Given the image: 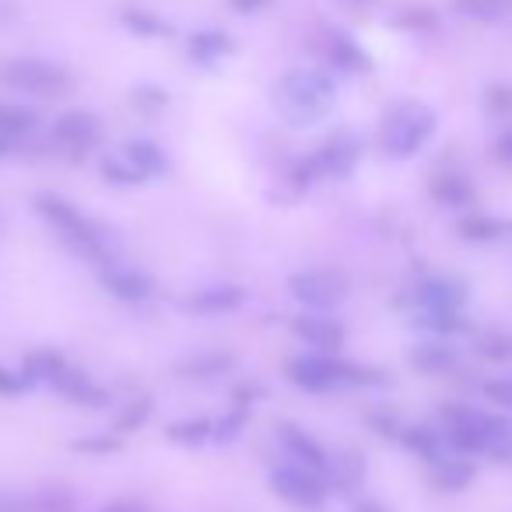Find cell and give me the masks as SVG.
Instances as JSON below:
<instances>
[{"instance_id": "1", "label": "cell", "mask_w": 512, "mask_h": 512, "mask_svg": "<svg viewBox=\"0 0 512 512\" xmlns=\"http://www.w3.org/2000/svg\"><path fill=\"white\" fill-rule=\"evenodd\" d=\"M334 102H337L334 78L327 71H316V67L288 71L274 85V106H278V113L292 127H316L334 109Z\"/></svg>"}, {"instance_id": "2", "label": "cell", "mask_w": 512, "mask_h": 512, "mask_svg": "<svg viewBox=\"0 0 512 512\" xmlns=\"http://www.w3.org/2000/svg\"><path fill=\"white\" fill-rule=\"evenodd\" d=\"M36 211L50 221L60 232V239L74 249V253L88 256L99 267L113 264V232L99 221L85 218L74 204H67L64 197H53V193H39L36 197Z\"/></svg>"}, {"instance_id": "3", "label": "cell", "mask_w": 512, "mask_h": 512, "mask_svg": "<svg viewBox=\"0 0 512 512\" xmlns=\"http://www.w3.org/2000/svg\"><path fill=\"white\" fill-rule=\"evenodd\" d=\"M435 127H439V120H435L432 106L418 99L393 102L379 123V148L390 158H411L432 141Z\"/></svg>"}, {"instance_id": "4", "label": "cell", "mask_w": 512, "mask_h": 512, "mask_svg": "<svg viewBox=\"0 0 512 512\" xmlns=\"http://www.w3.org/2000/svg\"><path fill=\"white\" fill-rule=\"evenodd\" d=\"M0 85H8L25 95H39V99H60V95L71 92L74 78L67 67L53 64V60L18 57L8 60V64H0Z\"/></svg>"}, {"instance_id": "5", "label": "cell", "mask_w": 512, "mask_h": 512, "mask_svg": "<svg viewBox=\"0 0 512 512\" xmlns=\"http://www.w3.org/2000/svg\"><path fill=\"white\" fill-rule=\"evenodd\" d=\"M292 295L309 309H334L348 299V278L344 271H299L288 278Z\"/></svg>"}, {"instance_id": "6", "label": "cell", "mask_w": 512, "mask_h": 512, "mask_svg": "<svg viewBox=\"0 0 512 512\" xmlns=\"http://www.w3.org/2000/svg\"><path fill=\"white\" fill-rule=\"evenodd\" d=\"M271 488L278 491L285 502L306 505V509L320 505L323 498L330 495V484L320 477V470L306 467V463H285V467H278L271 474Z\"/></svg>"}, {"instance_id": "7", "label": "cell", "mask_w": 512, "mask_h": 512, "mask_svg": "<svg viewBox=\"0 0 512 512\" xmlns=\"http://www.w3.org/2000/svg\"><path fill=\"white\" fill-rule=\"evenodd\" d=\"M362 137L355 130H337L323 141V148L313 155V165H316V176H330V179H348L355 172V165L362 162Z\"/></svg>"}, {"instance_id": "8", "label": "cell", "mask_w": 512, "mask_h": 512, "mask_svg": "<svg viewBox=\"0 0 512 512\" xmlns=\"http://www.w3.org/2000/svg\"><path fill=\"white\" fill-rule=\"evenodd\" d=\"M99 137H102V123H99V116L88 113V109H71V113H64L53 123V141L71 158L88 155V151L99 144Z\"/></svg>"}, {"instance_id": "9", "label": "cell", "mask_w": 512, "mask_h": 512, "mask_svg": "<svg viewBox=\"0 0 512 512\" xmlns=\"http://www.w3.org/2000/svg\"><path fill=\"white\" fill-rule=\"evenodd\" d=\"M99 281H102V288H106L109 295H116V299H123V302H144L151 292H155V281H151L148 274L137 271V267L116 264V260L102 267Z\"/></svg>"}, {"instance_id": "10", "label": "cell", "mask_w": 512, "mask_h": 512, "mask_svg": "<svg viewBox=\"0 0 512 512\" xmlns=\"http://www.w3.org/2000/svg\"><path fill=\"white\" fill-rule=\"evenodd\" d=\"M292 334L299 337V341H306L309 348L323 351V355H330V351H337L344 344L341 320H334V316H320V313L295 316V320H292Z\"/></svg>"}, {"instance_id": "11", "label": "cell", "mask_w": 512, "mask_h": 512, "mask_svg": "<svg viewBox=\"0 0 512 512\" xmlns=\"http://www.w3.org/2000/svg\"><path fill=\"white\" fill-rule=\"evenodd\" d=\"M288 379L302 390H330L337 379V358H327V355H302V358H292L288 362Z\"/></svg>"}, {"instance_id": "12", "label": "cell", "mask_w": 512, "mask_h": 512, "mask_svg": "<svg viewBox=\"0 0 512 512\" xmlns=\"http://www.w3.org/2000/svg\"><path fill=\"white\" fill-rule=\"evenodd\" d=\"M414 295H418L421 309H453V313H463V306H467V285L456 278H446V274L425 278Z\"/></svg>"}, {"instance_id": "13", "label": "cell", "mask_w": 512, "mask_h": 512, "mask_svg": "<svg viewBox=\"0 0 512 512\" xmlns=\"http://www.w3.org/2000/svg\"><path fill=\"white\" fill-rule=\"evenodd\" d=\"M186 50H190L193 64L214 67V64H221V60L235 53V39L228 36V32H221V29H200V32H193V36H190V46H186Z\"/></svg>"}, {"instance_id": "14", "label": "cell", "mask_w": 512, "mask_h": 512, "mask_svg": "<svg viewBox=\"0 0 512 512\" xmlns=\"http://www.w3.org/2000/svg\"><path fill=\"white\" fill-rule=\"evenodd\" d=\"M411 365L425 376H446L460 365V355H456L453 344L446 341H425L418 348H411Z\"/></svg>"}, {"instance_id": "15", "label": "cell", "mask_w": 512, "mask_h": 512, "mask_svg": "<svg viewBox=\"0 0 512 512\" xmlns=\"http://www.w3.org/2000/svg\"><path fill=\"white\" fill-rule=\"evenodd\" d=\"M474 477H477L474 460H467L463 453L439 456V460L432 463V481H435V488H442V491H463V488H470V481H474Z\"/></svg>"}, {"instance_id": "16", "label": "cell", "mask_w": 512, "mask_h": 512, "mask_svg": "<svg viewBox=\"0 0 512 512\" xmlns=\"http://www.w3.org/2000/svg\"><path fill=\"white\" fill-rule=\"evenodd\" d=\"M481 456L495 463H512V418L509 414H484Z\"/></svg>"}, {"instance_id": "17", "label": "cell", "mask_w": 512, "mask_h": 512, "mask_svg": "<svg viewBox=\"0 0 512 512\" xmlns=\"http://www.w3.org/2000/svg\"><path fill=\"white\" fill-rule=\"evenodd\" d=\"M281 442H285V449L295 456L299 463H306V467H316V470H327V449L320 446V442L313 439V435H306L299 425H281Z\"/></svg>"}, {"instance_id": "18", "label": "cell", "mask_w": 512, "mask_h": 512, "mask_svg": "<svg viewBox=\"0 0 512 512\" xmlns=\"http://www.w3.org/2000/svg\"><path fill=\"white\" fill-rule=\"evenodd\" d=\"M246 292L235 285H221V288H207V292H197L183 302V309L190 313H232V309L242 306Z\"/></svg>"}, {"instance_id": "19", "label": "cell", "mask_w": 512, "mask_h": 512, "mask_svg": "<svg viewBox=\"0 0 512 512\" xmlns=\"http://www.w3.org/2000/svg\"><path fill=\"white\" fill-rule=\"evenodd\" d=\"M327 60L334 67H341V71H369L372 67V57L365 53V46L355 43L351 36H344V32H334V36H330Z\"/></svg>"}, {"instance_id": "20", "label": "cell", "mask_w": 512, "mask_h": 512, "mask_svg": "<svg viewBox=\"0 0 512 512\" xmlns=\"http://www.w3.org/2000/svg\"><path fill=\"white\" fill-rule=\"evenodd\" d=\"M123 158H127L144 179L162 176V172L169 169V158H165V151L158 148L155 141H127L123 144Z\"/></svg>"}, {"instance_id": "21", "label": "cell", "mask_w": 512, "mask_h": 512, "mask_svg": "<svg viewBox=\"0 0 512 512\" xmlns=\"http://www.w3.org/2000/svg\"><path fill=\"white\" fill-rule=\"evenodd\" d=\"M400 442H404L414 456H421V460H428V463H435L439 456H446V446H449L446 435L435 432V428H428V425L404 428V432H400Z\"/></svg>"}, {"instance_id": "22", "label": "cell", "mask_w": 512, "mask_h": 512, "mask_svg": "<svg viewBox=\"0 0 512 512\" xmlns=\"http://www.w3.org/2000/svg\"><path fill=\"white\" fill-rule=\"evenodd\" d=\"M453 11L470 22L498 25L512 18V0H453Z\"/></svg>"}, {"instance_id": "23", "label": "cell", "mask_w": 512, "mask_h": 512, "mask_svg": "<svg viewBox=\"0 0 512 512\" xmlns=\"http://www.w3.org/2000/svg\"><path fill=\"white\" fill-rule=\"evenodd\" d=\"M120 22L127 25V32H134V36H141V39L172 36V25L165 22L162 15H155V11H148V8H134V4L120 11Z\"/></svg>"}, {"instance_id": "24", "label": "cell", "mask_w": 512, "mask_h": 512, "mask_svg": "<svg viewBox=\"0 0 512 512\" xmlns=\"http://www.w3.org/2000/svg\"><path fill=\"white\" fill-rule=\"evenodd\" d=\"M327 470H330V488H337V491H355L358 484H362V477H365V460L358 453H341V456H334V460H327Z\"/></svg>"}, {"instance_id": "25", "label": "cell", "mask_w": 512, "mask_h": 512, "mask_svg": "<svg viewBox=\"0 0 512 512\" xmlns=\"http://www.w3.org/2000/svg\"><path fill=\"white\" fill-rule=\"evenodd\" d=\"M39 123V113L29 106H18V102H0V134L15 141V137L32 134Z\"/></svg>"}, {"instance_id": "26", "label": "cell", "mask_w": 512, "mask_h": 512, "mask_svg": "<svg viewBox=\"0 0 512 512\" xmlns=\"http://www.w3.org/2000/svg\"><path fill=\"white\" fill-rule=\"evenodd\" d=\"M432 197L439 200L442 207H470L474 204V186L463 176H435Z\"/></svg>"}, {"instance_id": "27", "label": "cell", "mask_w": 512, "mask_h": 512, "mask_svg": "<svg viewBox=\"0 0 512 512\" xmlns=\"http://www.w3.org/2000/svg\"><path fill=\"white\" fill-rule=\"evenodd\" d=\"M29 509L32 512H74L78 509V498H74V491L64 488V484H46V488H39L36 495L29 498Z\"/></svg>"}, {"instance_id": "28", "label": "cell", "mask_w": 512, "mask_h": 512, "mask_svg": "<svg viewBox=\"0 0 512 512\" xmlns=\"http://www.w3.org/2000/svg\"><path fill=\"white\" fill-rule=\"evenodd\" d=\"M64 369H67V362L57 351H36V355L25 358L22 376L29 379V383H53Z\"/></svg>"}, {"instance_id": "29", "label": "cell", "mask_w": 512, "mask_h": 512, "mask_svg": "<svg viewBox=\"0 0 512 512\" xmlns=\"http://www.w3.org/2000/svg\"><path fill=\"white\" fill-rule=\"evenodd\" d=\"M456 228H460V235L467 242H495V239H502V232H505L502 221L491 218V214H463Z\"/></svg>"}, {"instance_id": "30", "label": "cell", "mask_w": 512, "mask_h": 512, "mask_svg": "<svg viewBox=\"0 0 512 512\" xmlns=\"http://www.w3.org/2000/svg\"><path fill=\"white\" fill-rule=\"evenodd\" d=\"M477 355L488 362H509L512 358V334L502 327H488L477 334Z\"/></svg>"}, {"instance_id": "31", "label": "cell", "mask_w": 512, "mask_h": 512, "mask_svg": "<svg viewBox=\"0 0 512 512\" xmlns=\"http://www.w3.org/2000/svg\"><path fill=\"white\" fill-rule=\"evenodd\" d=\"M418 323L442 337H453V334H463V330H467V316L453 313V309H421Z\"/></svg>"}, {"instance_id": "32", "label": "cell", "mask_w": 512, "mask_h": 512, "mask_svg": "<svg viewBox=\"0 0 512 512\" xmlns=\"http://www.w3.org/2000/svg\"><path fill=\"white\" fill-rule=\"evenodd\" d=\"M165 435H169L172 442H179V446H200L204 439H214V421H176V425L165 428Z\"/></svg>"}, {"instance_id": "33", "label": "cell", "mask_w": 512, "mask_h": 512, "mask_svg": "<svg viewBox=\"0 0 512 512\" xmlns=\"http://www.w3.org/2000/svg\"><path fill=\"white\" fill-rule=\"evenodd\" d=\"M102 176L109 179V183H116V186H134V183H144V176L134 169V165L127 162L123 155H116V158H102Z\"/></svg>"}, {"instance_id": "34", "label": "cell", "mask_w": 512, "mask_h": 512, "mask_svg": "<svg viewBox=\"0 0 512 512\" xmlns=\"http://www.w3.org/2000/svg\"><path fill=\"white\" fill-rule=\"evenodd\" d=\"M228 365H232V355H200V358H193V362L179 365V372H186V376H197V379H207V376H221Z\"/></svg>"}, {"instance_id": "35", "label": "cell", "mask_w": 512, "mask_h": 512, "mask_svg": "<svg viewBox=\"0 0 512 512\" xmlns=\"http://www.w3.org/2000/svg\"><path fill=\"white\" fill-rule=\"evenodd\" d=\"M148 418H151V400L141 397V400H134V404L120 414V418H116V432H120V435L134 432V428H141Z\"/></svg>"}, {"instance_id": "36", "label": "cell", "mask_w": 512, "mask_h": 512, "mask_svg": "<svg viewBox=\"0 0 512 512\" xmlns=\"http://www.w3.org/2000/svg\"><path fill=\"white\" fill-rule=\"evenodd\" d=\"M484 400L495 407H502V411H512V376H495L488 379V383L481 386Z\"/></svg>"}, {"instance_id": "37", "label": "cell", "mask_w": 512, "mask_h": 512, "mask_svg": "<svg viewBox=\"0 0 512 512\" xmlns=\"http://www.w3.org/2000/svg\"><path fill=\"white\" fill-rule=\"evenodd\" d=\"M242 428H246V407L235 404L232 414H225L221 421H214V439H218V442H235Z\"/></svg>"}, {"instance_id": "38", "label": "cell", "mask_w": 512, "mask_h": 512, "mask_svg": "<svg viewBox=\"0 0 512 512\" xmlns=\"http://www.w3.org/2000/svg\"><path fill=\"white\" fill-rule=\"evenodd\" d=\"M134 106L144 109V113H158V109L169 106V92H162V88H155V85H141V88H134Z\"/></svg>"}, {"instance_id": "39", "label": "cell", "mask_w": 512, "mask_h": 512, "mask_svg": "<svg viewBox=\"0 0 512 512\" xmlns=\"http://www.w3.org/2000/svg\"><path fill=\"white\" fill-rule=\"evenodd\" d=\"M29 379L22 376V372H8L4 369V365H0V393H4V397H15V393H22V390H29Z\"/></svg>"}, {"instance_id": "40", "label": "cell", "mask_w": 512, "mask_h": 512, "mask_svg": "<svg viewBox=\"0 0 512 512\" xmlns=\"http://www.w3.org/2000/svg\"><path fill=\"white\" fill-rule=\"evenodd\" d=\"M74 449H78V453H116V449H120V439H78L74 442Z\"/></svg>"}, {"instance_id": "41", "label": "cell", "mask_w": 512, "mask_h": 512, "mask_svg": "<svg viewBox=\"0 0 512 512\" xmlns=\"http://www.w3.org/2000/svg\"><path fill=\"white\" fill-rule=\"evenodd\" d=\"M274 0H228V8L235 11V15H256V11H267Z\"/></svg>"}, {"instance_id": "42", "label": "cell", "mask_w": 512, "mask_h": 512, "mask_svg": "<svg viewBox=\"0 0 512 512\" xmlns=\"http://www.w3.org/2000/svg\"><path fill=\"white\" fill-rule=\"evenodd\" d=\"M488 106L495 109V113H512V92H509V88H491Z\"/></svg>"}, {"instance_id": "43", "label": "cell", "mask_w": 512, "mask_h": 512, "mask_svg": "<svg viewBox=\"0 0 512 512\" xmlns=\"http://www.w3.org/2000/svg\"><path fill=\"white\" fill-rule=\"evenodd\" d=\"M0 512H32V509H29V502H22L18 495L0 491Z\"/></svg>"}, {"instance_id": "44", "label": "cell", "mask_w": 512, "mask_h": 512, "mask_svg": "<svg viewBox=\"0 0 512 512\" xmlns=\"http://www.w3.org/2000/svg\"><path fill=\"white\" fill-rule=\"evenodd\" d=\"M355 512H390V509H386V505H379V502H372V498H365V502H358Z\"/></svg>"}, {"instance_id": "45", "label": "cell", "mask_w": 512, "mask_h": 512, "mask_svg": "<svg viewBox=\"0 0 512 512\" xmlns=\"http://www.w3.org/2000/svg\"><path fill=\"white\" fill-rule=\"evenodd\" d=\"M106 512H144V509L137 502H116V505H109Z\"/></svg>"}, {"instance_id": "46", "label": "cell", "mask_w": 512, "mask_h": 512, "mask_svg": "<svg viewBox=\"0 0 512 512\" xmlns=\"http://www.w3.org/2000/svg\"><path fill=\"white\" fill-rule=\"evenodd\" d=\"M4 151H8V137L0 134V155H4Z\"/></svg>"}]
</instances>
